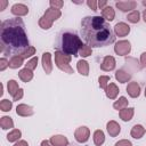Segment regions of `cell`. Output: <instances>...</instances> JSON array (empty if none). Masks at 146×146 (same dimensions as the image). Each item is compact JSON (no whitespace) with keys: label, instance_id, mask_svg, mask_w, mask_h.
<instances>
[{"label":"cell","instance_id":"1","mask_svg":"<svg viewBox=\"0 0 146 146\" xmlns=\"http://www.w3.org/2000/svg\"><path fill=\"white\" fill-rule=\"evenodd\" d=\"M30 47L22 18L15 17L6 19L0 25V51L3 55H22Z\"/></svg>","mask_w":146,"mask_h":146},{"label":"cell","instance_id":"2","mask_svg":"<svg viewBox=\"0 0 146 146\" xmlns=\"http://www.w3.org/2000/svg\"><path fill=\"white\" fill-rule=\"evenodd\" d=\"M81 36L88 46L106 47L115 41V34L102 16H86L81 21Z\"/></svg>","mask_w":146,"mask_h":146},{"label":"cell","instance_id":"3","mask_svg":"<svg viewBox=\"0 0 146 146\" xmlns=\"http://www.w3.org/2000/svg\"><path fill=\"white\" fill-rule=\"evenodd\" d=\"M82 46L83 43L80 36H78L74 32H71V31L62 32L55 42L56 51H59L64 55L74 56V57L78 56Z\"/></svg>","mask_w":146,"mask_h":146},{"label":"cell","instance_id":"4","mask_svg":"<svg viewBox=\"0 0 146 146\" xmlns=\"http://www.w3.org/2000/svg\"><path fill=\"white\" fill-rule=\"evenodd\" d=\"M62 16V11L59 9H54V8H48L44 14L40 17L38 24L42 30H49L52 26V23L57 21Z\"/></svg>","mask_w":146,"mask_h":146},{"label":"cell","instance_id":"5","mask_svg":"<svg viewBox=\"0 0 146 146\" xmlns=\"http://www.w3.org/2000/svg\"><path fill=\"white\" fill-rule=\"evenodd\" d=\"M71 59H72V56L64 55V54H62L59 51H55V64L64 73H67V74H72L73 73V68L70 65Z\"/></svg>","mask_w":146,"mask_h":146},{"label":"cell","instance_id":"6","mask_svg":"<svg viewBox=\"0 0 146 146\" xmlns=\"http://www.w3.org/2000/svg\"><path fill=\"white\" fill-rule=\"evenodd\" d=\"M114 51L119 56H127L131 51V43L128 40H120L114 46Z\"/></svg>","mask_w":146,"mask_h":146},{"label":"cell","instance_id":"7","mask_svg":"<svg viewBox=\"0 0 146 146\" xmlns=\"http://www.w3.org/2000/svg\"><path fill=\"white\" fill-rule=\"evenodd\" d=\"M89 137H90V130L86 125H81V127L76 128V130L74 131V138L80 144L87 143Z\"/></svg>","mask_w":146,"mask_h":146},{"label":"cell","instance_id":"8","mask_svg":"<svg viewBox=\"0 0 146 146\" xmlns=\"http://www.w3.org/2000/svg\"><path fill=\"white\" fill-rule=\"evenodd\" d=\"M113 32L116 36H127L130 33V26L124 22H119L115 24Z\"/></svg>","mask_w":146,"mask_h":146},{"label":"cell","instance_id":"9","mask_svg":"<svg viewBox=\"0 0 146 146\" xmlns=\"http://www.w3.org/2000/svg\"><path fill=\"white\" fill-rule=\"evenodd\" d=\"M115 65H116V62L113 56H105L100 64V70L105 72H111L115 68Z\"/></svg>","mask_w":146,"mask_h":146},{"label":"cell","instance_id":"10","mask_svg":"<svg viewBox=\"0 0 146 146\" xmlns=\"http://www.w3.org/2000/svg\"><path fill=\"white\" fill-rule=\"evenodd\" d=\"M115 7L117 9H120L121 11L123 13H128V11H131L133 10L136 7H137V2L133 1V0H128V1H117L115 3Z\"/></svg>","mask_w":146,"mask_h":146},{"label":"cell","instance_id":"11","mask_svg":"<svg viewBox=\"0 0 146 146\" xmlns=\"http://www.w3.org/2000/svg\"><path fill=\"white\" fill-rule=\"evenodd\" d=\"M11 14L17 16V17H21V16H25L29 14V7L25 6L24 3H15L11 6V9H10Z\"/></svg>","mask_w":146,"mask_h":146},{"label":"cell","instance_id":"12","mask_svg":"<svg viewBox=\"0 0 146 146\" xmlns=\"http://www.w3.org/2000/svg\"><path fill=\"white\" fill-rule=\"evenodd\" d=\"M127 92L131 98H138L140 95V86L136 81H131L127 86Z\"/></svg>","mask_w":146,"mask_h":146},{"label":"cell","instance_id":"13","mask_svg":"<svg viewBox=\"0 0 146 146\" xmlns=\"http://www.w3.org/2000/svg\"><path fill=\"white\" fill-rule=\"evenodd\" d=\"M33 113H34L33 107L30 106V105H26V104H19V105H17V107H16V114L19 115V116L26 117V116H31V115H33Z\"/></svg>","mask_w":146,"mask_h":146},{"label":"cell","instance_id":"14","mask_svg":"<svg viewBox=\"0 0 146 146\" xmlns=\"http://www.w3.org/2000/svg\"><path fill=\"white\" fill-rule=\"evenodd\" d=\"M42 67L46 74H50L52 71V64H51V54L50 52H43L42 54Z\"/></svg>","mask_w":146,"mask_h":146},{"label":"cell","instance_id":"15","mask_svg":"<svg viewBox=\"0 0 146 146\" xmlns=\"http://www.w3.org/2000/svg\"><path fill=\"white\" fill-rule=\"evenodd\" d=\"M106 130H107V132H108V135L111 137H116L121 132V127L116 121L111 120L106 124Z\"/></svg>","mask_w":146,"mask_h":146},{"label":"cell","instance_id":"16","mask_svg":"<svg viewBox=\"0 0 146 146\" xmlns=\"http://www.w3.org/2000/svg\"><path fill=\"white\" fill-rule=\"evenodd\" d=\"M133 114H135V108L133 107H125L121 111H119V115H120V119L124 122H128L130 121L132 117H133Z\"/></svg>","mask_w":146,"mask_h":146},{"label":"cell","instance_id":"17","mask_svg":"<svg viewBox=\"0 0 146 146\" xmlns=\"http://www.w3.org/2000/svg\"><path fill=\"white\" fill-rule=\"evenodd\" d=\"M115 79L120 83H125L131 79V74L128 71H125L124 68H120L115 72Z\"/></svg>","mask_w":146,"mask_h":146},{"label":"cell","instance_id":"18","mask_svg":"<svg viewBox=\"0 0 146 146\" xmlns=\"http://www.w3.org/2000/svg\"><path fill=\"white\" fill-rule=\"evenodd\" d=\"M119 91H120V90H119L117 86H116L115 83H113V82L108 83L107 88L105 89L106 97L110 98V99H115V98L117 97V95H119Z\"/></svg>","mask_w":146,"mask_h":146},{"label":"cell","instance_id":"19","mask_svg":"<svg viewBox=\"0 0 146 146\" xmlns=\"http://www.w3.org/2000/svg\"><path fill=\"white\" fill-rule=\"evenodd\" d=\"M146 132V129L141 125V124H135L132 128H131V131H130V135L132 138L135 139H140Z\"/></svg>","mask_w":146,"mask_h":146},{"label":"cell","instance_id":"20","mask_svg":"<svg viewBox=\"0 0 146 146\" xmlns=\"http://www.w3.org/2000/svg\"><path fill=\"white\" fill-rule=\"evenodd\" d=\"M50 143L54 146H67L68 145V139L63 135H55L50 138Z\"/></svg>","mask_w":146,"mask_h":146},{"label":"cell","instance_id":"21","mask_svg":"<svg viewBox=\"0 0 146 146\" xmlns=\"http://www.w3.org/2000/svg\"><path fill=\"white\" fill-rule=\"evenodd\" d=\"M76 68H78V72L81 75H83V76H88L89 75V64H88L87 60L80 59L76 63Z\"/></svg>","mask_w":146,"mask_h":146},{"label":"cell","instance_id":"22","mask_svg":"<svg viewBox=\"0 0 146 146\" xmlns=\"http://www.w3.org/2000/svg\"><path fill=\"white\" fill-rule=\"evenodd\" d=\"M102 17L106 21V22H112L115 17V11L113 9V7L111 6H106L103 10H102Z\"/></svg>","mask_w":146,"mask_h":146},{"label":"cell","instance_id":"23","mask_svg":"<svg viewBox=\"0 0 146 146\" xmlns=\"http://www.w3.org/2000/svg\"><path fill=\"white\" fill-rule=\"evenodd\" d=\"M18 76L23 82H30L33 79V71L24 67L18 72Z\"/></svg>","mask_w":146,"mask_h":146},{"label":"cell","instance_id":"24","mask_svg":"<svg viewBox=\"0 0 146 146\" xmlns=\"http://www.w3.org/2000/svg\"><path fill=\"white\" fill-rule=\"evenodd\" d=\"M24 64V58L21 55H16V56H11V58L9 59V67L10 68H18Z\"/></svg>","mask_w":146,"mask_h":146},{"label":"cell","instance_id":"25","mask_svg":"<svg viewBox=\"0 0 146 146\" xmlns=\"http://www.w3.org/2000/svg\"><path fill=\"white\" fill-rule=\"evenodd\" d=\"M105 141V135H104V131L100 130V129H97L95 132H94V143L96 146H102Z\"/></svg>","mask_w":146,"mask_h":146},{"label":"cell","instance_id":"26","mask_svg":"<svg viewBox=\"0 0 146 146\" xmlns=\"http://www.w3.org/2000/svg\"><path fill=\"white\" fill-rule=\"evenodd\" d=\"M0 127L2 128V130H8L14 128V121L10 116H2L0 117Z\"/></svg>","mask_w":146,"mask_h":146},{"label":"cell","instance_id":"27","mask_svg":"<svg viewBox=\"0 0 146 146\" xmlns=\"http://www.w3.org/2000/svg\"><path fill=\"white\" fill-rule=\"evenodd\" d=\"M113 107H114V110H116V111H121V110L128 107V99H127L124 96H121L117 100H115V102L113 103Z\"/></svg>","mask_w":146,"mask_h":146},{"label":"cell","instance_id":"28","mask_svg":"<svg viewBox=\"0 0 146 146\" xmlns=\"http://www.w3.org/2000/svg\"><path fill=\"white\" fill-rule=\"evenodd\" d=\"M21 137H22L21 130H18V129H13V130L7 135V140H8L9 143H15V141H18Z\"/></svg>","mask_w":146,"mask_h":146},{"label":"cell","instance_id":"29","mask_svg":"<svg viewBox=\"0 0 146 146\" xmlns=\"http://www.w3.org/2000/svg\"><path fill=\"white\" fill-rule=\"evenodd\" d=\"M7 89H8L9 95H11V96L14 97L15 94L19 90V87H18V83H17L15 80H9V81L7 82Z\"/></svg>","mask_w":146,"mask_h":146},{"label":"cell","instance_id":"30","mask_svg":"<svg viewBox=\"0 0 146 146\" xmlns=\"http://www.w3.org/2000/svg\"><path fill=\"white\" fill-rule=\"evenodd\" d=\"M127 19H128L130 23L136 24V23H138V22L140 21V13H139L138 10H132L131 13L128 14Z\"/></svg>","mask_w":146,"mask_h":146},{"label":"cell","instance_id":"31","mask_svg":"<svg viewBox=\"0 0 146 146\" xmlns=\"http://www.w3.org/2000/svg\"><path fill=\"white\" fill-rule=\"evenodd\" d=\"M13 107V102L9 99H2L0 102V110L2 112H9Z\"/></svg>","mask_w":146,"mask_h":146},{"label":"cell","instance_id":"32","mask_svg":"<svg viewBox=\"0 0 146 146\" xmlns=\"http://www.w3.org/2000/svg\"><path fill=\"white\" fill-rule=\"evenodd\" d=\"M91 54H92V49H91V47L88 46V44H83V46L81 47L80 51H79V55H80L81 57H83V58L90 56Z\"/></svg>","mask_w":146,"mask_h":146},{"label":"cell","instance_id":"33","mask_svg":"<svg viewBox=\"0 0 146 146\" xmlns=\"http://www.w3.org/2000/svg\"><path fill=\"white\" fill-rule=\"evenodd\" d=\"M110 76L108 75H100L99 78H98V83H99V87L102 88V89H106L107 88V86H108V83H110Z\"/></svg>","mask_w":146,"mask_h":146},{"label":"cell","instance_id":"34","mask_svg":"<svg viewBox=\"0 0 146 146\" xmlns=\"http://www.w3.org/2000/svg\"><path fill=\"white\" fill-rule=\"evenodd\" d=\"M38 57L36 56H33L30 60H27V63L25 64V67L26 68H29V70H31V71H33V70H35L36 68V65H38Z\"/></svg>","mask_w":146,"mask_h":146},{"label":"cell","instance_id":"35","mask_svg":"<svg viewBox=\"0 0 146 146\" xmlns=\"http://www.w3.org/2000/svg\"><path fill=\"white\" fill-rule=\"evenodd\" d=\"M34 54H35V48H34V47H32V46H30V47H29V48H27V49H26V50H25V51H24V52H23L21 56H22V57L25 59V58L32 57Z\"/></svg>","mask_w":146,"mask_h":146},{"label":"cell","instance_id":"36","mask_svg":"<svg viewBox=\"0 0 146 146\" xmlns=\"http://www.w3.org/2000/svg\"><path fill=\"white\" fill-rule=\"evenodd\" d=\"M49 5H50V8L60 9L64 6V1H62V0H50L49 1Z\"/></svg>","mask_w":146,"mask_h":146},{"label":"cell","instance_id":"37","mask_svg":"<svg viewBox=\"0 0 146 146\" xmlns=\"http://www.w3.org/2000/svg\"><path fill=\"white\" fill-rule=\"evenodd\" d=\"M7 67H9V62L7 60V58H0V71H5Z\"/></svg>","mask_w":146,"mask_h":146},{"label":"cell","instance_id":"38","mask_svg":"<svg viewBox=\"0 0 146 146\" xmlns=\"http://www.w3.org/2000/svg\"><path fill=\"white\" fill-rule=\"evenodd\" d=\"M114 146H132V144H131V141L128 140V139H121V140L116 141Z\"/></svg>","mask_w":146,"mask_h":146},{"label":"cell","instance_id":"39","mask_svg":"<svg viewBox=\"0 0 146 146\" xmlns=\"http://www.w3.org/2000/svg\"><path fill=\"white\" fill-rule=\"evenodd\" d=\"M23 95H24V90L22 89V88H19V90L15 94V96L13 97V100L14 102H17V100H19V99H22L23 98Z\"/></svg>","mask_w":146,"mask_h":146},{"label":"cell","instance_id":"40","mask_svg":"<svg viewBox=\"0 0 146 146\" xmlns=\"http://www.w3.org/2000/svg\"><path fill=\"white\" fill-rule=\"evenodd\" d=\"M97 1L96 0H88L87 1V6L90 8V9H92L94 11H96L97 10Z\"/></svg>","mask_w":146,"mask_h":146},{"label":"cell","instance_id":"41","mask_svg":"<svg viewBox=\"0 0 146 146\" xmlns=\"http://www.w3.org/2000/svg\"><path fill=\"white\" fill-rule=\"evenodd\" d=\"M140 65L141 67H146V51L140 55Z\"/></svg>","mask_w":146,"mask_h":146},{"label":"cell","instance_id":"42","mask_svg":"<svg viewBox=\"0 0 146 146\" xmlns=\"http://www.w3.org/2000/svg\"><path fill=\"white\" fill-rule=\"evenodd\" d=\"M97 6H98V7H99V8L103 10V9H104V8L107 6V1H106V0H100V1H98Z\"/></svg>","mask_w":146,"mask_h":146},{"label":"cell","instance_id":"43","mask_svg":"<svg viewBox=\"0 0 146 146\" xmlns=\"http://www.w3.org/2000/svg\"><path fill=\"white\" fill-rule=\"evenodd\" d=\"M7 5H8L7 0H0V11H3L5 8L7 7Z\"/></svg>","mask_w":146,"mask_h":146},{"label":"cell","instance_id":"44","mask_svg":"<svg viewBox=\"0 0 146 146\" xmlns=\"http://www.w3.org/2000/svg\"><path fill=\"white\" fill-rule=\"evenodd\" d=\"M14 146H29V144H27L26 140H18V141L15 143Z\"/></svg>","mask_w":146,"mask_h":146},{"label":"cell","instance_id":"45","mask_svg":"<svg viewBox=\"0 0 146 146\" xmlns=\"http://www.w3.org/2000/svg\"><path fill=\"white\" fill-rule=\"evenodd\" d=\"M40 146H54V145L50 143V140H42Z\"/></svg>","mask_w":146,"mask_h":146},{"label":"cell","instance_id":"46","mask_svg":"<svg viewBox=\"0 0 146 146\" xmlns=\"http://www.w3.org/2000/svg\"><path fill=\"white\" fill-rule=\"evenodd\" d=\"M143 19H144V22L146 23V9L143 11Z\"/></svg>","mask_w":146,"mask_h":146},{"label":"cell","instance_id":"47","mask_svg":"<svg viewBox=\"0 0 146 146\" xmlns=\"http://www.w3.org/2000/svg\"><path fill=\"white\" fill-rule=\"evenodd\" d=\"M143 5H144V6L146 7V0H144V1H143Z\"/></svg>","mask_w":146,"mask_h":146},{"label":"cell","instance_id":"48","mask_svg":"<svg viewBox=\"0 0 146 146\" xmlns=\"http://www.w3.org/2000/svg\"><path fill=\"white\" fill-rule=\"evenodd\" d=\"M145 97H146V87H145Z\"/></svg>","mask_w":146,"mask_h":146},{"label":"cell","instance_id":"49","mask_svg":"<svg viewBox=\"0 0 146 146\" xmlns=\"http://www.w3.org/2000/svg\"><path fill=\"white\" fill-rule=\"evenodd\" d=\"M67 146H73V145H67Z\"/></svg>","mask_w":146,"mask_h":146}]
</instances>
